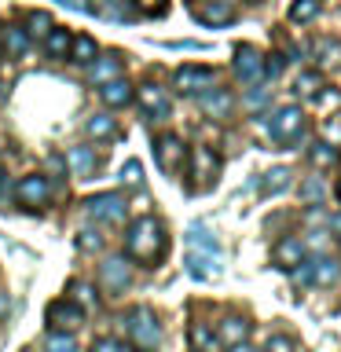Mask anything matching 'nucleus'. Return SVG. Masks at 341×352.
Returning a JSON list of instances; mask_svg holds the SVG:
<instances>
[{
    "instance_id": "nucleus-1",
    "label": "nucleus",
    "mask_w": 341,
    "mask_h": 352,
    "mask_svg": "<svg viewBox=\"0 0 341 352\" xmlns=\"http://www.w3.org/2000/svg\"><path fill=\"white\" fill-rule=\"evenodd\" d=\"M165 250H169V235H165V224L154 217H136L125 231V253L132 261L147 264L154 268V261L165 257Z\"/></svg>"
},
{
    "instance_id": "nucleus-2",
    "label": "nucleus",
    "mask_w": 341,
    "mask_h": 352,
    "mask_svg": "<svg viewBox=\"0 0 341 352\" xmlns=\"http://www.w3.org/2000/svg\"><path fill=\"white\" fill-rule=\"evenodd\" d=\"M268 132H272L275 143H297V140H301V132H305V110L297 107V103L279 107V110L272 114Z\"/></svg>"
},
{
    "instance_id": "nucleus-3",
    "label": "nucleus",
    "mask_w": 341,
    "mask_h": 352,
    "mask_svg": "<svg viewBox=\"0 0 341 352\" xmlns=\"http://www.w3.org/2000/svg\"><path fill=\"white\" fill-rule=\"evenodd\" d=\"M187 162H191V191H209V187L217 184V169L220 162L213 158V151L209 147H195L191 154H187Z\"/></svg>"
},
{
    "instance_id": "nucleus-4",
    "label": "nucleus",
    "mask_w": 341,
    "mask_h": 352,
    "mask_svg": "<svg viewBox=\"0 0 341 352\" xmlns=\"http://www.w3.org/2000/svg\"><path fill=\"white\" fill-rule=\"evenodd\" d=\"M154 158H158L162 173H180L187 165V147L176 132H165V136L154 140Z\"/></svg>"
},
{
    "instance_id": "nucleus-5",
    "label": "nucleus",
    "mask_w": 341,
    "mask_h": 352,
    "mask_svg": "<svg viewBox=\"0 0 341 352\" xmlns=\"http://www.w3.org/2000/svg\"><path fill=\"white\" fill-rule=\"evenodd\" d=\"M15 198H19V206H26V209H44V206H48V198H52L48 176H41V173L22 176V180L15 184Z\"/></svg>"
},
{
    "instance_id": "nucleus-6",
    "label": "nucleus",
    "mask_w": 341,
    "mask_h": 352,
    "mask_svg": "<svg viewBox=\"0 0 341 352\" xmlns=\"http://www.w3.org/2000/svg\"><path fill=\"white\" fill-rule=\"evenodd\" d=\"M85 213L92 220H103V224H121L125 220V198L107 191V195H92L85 202Z\"/></svg>"
},
{
    "instance_id": "nucleus-7",
    "label": "nucleus",
    "mask_w": 341,
    "mask_h": 352,
    "mask_svg": "<svg viewBox=\"0 0 341 352\" xmlns=\"http://www.w3.org/2000/svg\"><path fill=\"white\" fill-rule=\"evenodd\" d=\"M129 334L136 341V349H154L162 341V330H158V319H154L151 308H136L129 316Z\"/></svg>"
},
{
    "instance_id": "nucleus-8",
    "label": "nucleus",
    "mask_w": 341,
    "mask_h": 352,
    "mask_svg": "<svg viewBox=\"0 0 341 352\" xmlns=\"http://www.w3.org/2000/svg\"><path fill=\"white\" fill-rule=\"evenodd\" d=\"M44 319H48L52 330H63V334H70V330H77V327L85 323V312L70 301V297H63V301H52V305H48Z\"/></svg>"
},
{
    "instance_id": "nucleus-9",
    "label": "nucleus",
    "mask_w": 341,
    "mask_h": 352,
    "mask_svg": "<svg viewBox=\"0 0 341 352\" xmlns=\"http://www.w3.org/2000/svg\"><path fill=\"white\" fill-rule=\"evenodd\" d=\"M235 77L242 85H257L264 77V55L253 44H239L235 48Z\"/></svg>"
},
{
    "instance_id": "nucleus-10",
    "label": "nucleus",
    "mask_w": 341,
    "mask_h": 352,
    "mask_svg": "<svg viewBox=\"0 0 341 352\" xmlns=\"http://www.w3.org/2000/svg\"><path fill=\"white\" fill-rule=\"evenodd\" d=\"M176 88L187 96H202L206 88H213V70L209 66H180L176 70Z\"/></svg>"
},
{
    "instance_id": "nucleus-11",
    "label": "nucleus",
    "mask_w": 341,
    "mask_h": 352,
    "mask_svg": "<svg viewBox=\"0 0 341 352\" xmlns=\"http://www.w3.org/2000/svg\"><path fill=\"white\" fill-rule=\"evenodd\" d=\"M136 99H140V107L147 110V114L154 118V121H165L169 118V92L165 88H158L154 81H147V85H140V92H136Z\"/></svg>"
},
{
    "instance_id": "nucleus-12",
    "label": "nucleus",
    "mask_w": 341,
    "mask_h": 352,
    "mask_svg": "<svg viewBox=\"0 0 341 352\" xmlns=\"http://www.w3.org/2000/svg\"><path fill=\"white\" fill-rule=\"evenodd\" d=\"M121 70H125V59H121L118 52L96 55V59L88 63V81L99 88V85H107V81H114V77H121Z\"/></svg>"
},
{
    "instance_id": "nucleus-13",
    "label": "nucleus",
    "mask_w": 341,
    "mask_h": 352,
    "mask_svg": "<svg viewBox=\"0 0 341 352\" xmlns=\"http://www.w3.org/2000/svg\"><path fill=\"white\" fill-rule=\"evenodd\" d=\"M187 272L195 275V279H217L220 272V250H195L187 253Z\"/></svg>"
},
{
    "instance_id": "nucleus-14",
    "label": "nucleus",
    "mask_w": 341,
    "mask_h": 352,
    "mask_svg": "<svg viewBox=\"0 0 341 352\" xmlns=\"http://www.w3.org/2000/svg\"><path fill=\"white\" fill-rule=\"evenodd\" d=\"M305 257H308V250H305L301 239H279V242L272 246V264H275V268H283V272L297 268Z\"/></svg>"
},
{
    "instance_id": "nucleus-15",
    "label": "nucleus",
    "mask_w": 341,
    "mask_h": 352,
    "mask_svg": "<svg viewBox=\"0 0 341 352\" xmlns=\"http://www.w3.org/2000/svg\"><path fill=\"white\" fill-rule=\"evenodd\" d=\"M99 286L110 294H121L129 286V264L125 257H107L103 264H99Z\"/></svg>"
},
{
    "instance_id": "nucleus-16",
    "label": "nucleus",
    "mask_w": 341,
    "mask_h": 352,
    "mask_svg": "<svg viewBox=\"0 0 341 352\" xmlns=\"http://www.w3.org/2000/svg\"><path fill=\"white\" fill-rule=\"evenodd\" d=\"M195 19L202 26H224V22L235 19V8L228 0H202V4H195Z\"/></svg>"
},
{
    "instance_id": "nucleus-17",
    "label": "nucleus",
    "mask_w": 341,
    "mask_h": 352,
    "mask_svg": "<svg viewBox=\"0 0 341 352\" xmlns=\"http://www.w3.org/2000/svg\"><path fill=\"white\" fill-rule=\"evenodd\" d=\"M99 99H103L107 107H129L132 103V85L125 77H114V81L99 85Z\"/></svg>"
},
{
    "instance_id": "nucleus-18",
    "label": "nucleus",
    "mask_w": 341,
    "mask_h": 352,
    "mask_svg": "<svg viewBox=\"0 0 341 352\" xmlns=\"http://www.w3.org/2000/svg\"><path fill=\"white\" fill-rule=\"evenodd\" d=\"M250 334V323L242 316H224L220 319V330H217V338H220V345H239V341H246Z\"/></svg>"
},
{
    "instance_id": "nucleus-19",
    "label": "nucleus",
    "mask_w": 341,
    "mask_h": 352,
    "mask_svg": "<svg viewBox=\"0 0 341 352\" xmlns=\"http://www.w3.org/2000/svg\"><path fill=\"white\" fill-rule=\"evenodd\" d=\"M66 297L81 308V312H92V308L99 305V294H96V286L92 283H85V279H74L70 286H66Z\"/></svg>"
},
{
    "instance_id": "nucleus-20",
    "label": "nucleus",
    "mask_w": 341,
    "mask_h": 352,
    "mask_svg": "<svg viewBox=\"0 0 341 352\" xmlns=\"http://www.w3.org/2000/svg\"><path fill=\"white\" fill-rule=\"evenodd\" d=\"M231 107H235V99H231L228 88H213V92L206 88V96H202V110H206V114L228 118V114H231Z\"/></svg>"
},
{
    "instance_id": "nucleus-21",
    "label": "nucleus",
    "mask_w": 341,
    "mask_h": 352,
    "mask_svg": "<svg viewBox=\"0 0 341 352\" xmlns=\"http://www.w3.org/2000/svg\"><path fill=\"white\" fill-rule=\"evenodd\" d=\"M99 55V48H96V41L88 37V33H77V37L70 41V52H66V59H70L74 66H88Z\"/></svg>"
},
{
    "instance_id": "nucleus-22",
    "label": "nucleus",
    "mask_w": 341,
    "mask_h": 352,
    "mask_svg": "<svg viewBox=\"0 0 341 352\" xmlns=\"http://www.w3.org/2000/svg\"><path fill=\"white\" fill-rule=\"evenodd\" d=\"M88 11H96L103 19H114V22H125V19H132V0H92Z\"/></svg>"
},
{
    "instance_id": "nucleus-23",
    "label": "nucleus",
    "mask_w": 341,
    "mask_h": 352,
    "mask_svg": "<svg viewBox=\"0 0 341 352\" xmlns=\"http://www.w3.org/2000/svg\"><path fill=\"white\" fill-rule=\"evenodd\" d=\"M96 165H99V158H96L92 147H74L70 151V169H74L77 180H88V176L96 173Z\"/></svg>"
},
{
    "instance_id": "nucleus-24",
    "label": "nucleus",
    "mask_w": 341,
    "mask_h": 352,
    "mask_svg": "<svg viewBox=\"0 0 341 352\" xmlns=\"http://www.w3.org/2000/svg\"><path fill=\"white\" fill-rule=\"evenodd\" d=\"M0 44H4V52L8 55H26V48H30V33L22 30V26H4V33H0Z\"/></svg>"
},
{
    "instance_id": "nucleus-25",
    "label": "nucleus",
    "mask_w": 341,
    "mask_h": 352,
    "mask_svg": "<svg viewBox=\"0 0 341 352\" xmlns=\"http://www.w3.org/2000/svg\"><path fill=\"white\" fill-rule=\"evenodd\" d=\"M70 41L74 33L70 30H48V37H44V52H48V59H66V52H70Z\"/></svg>"
},
{
    "instance_id": "nucleus-26",
    "label": "nucleus",
    "mask_w": 341,
    "mask_h": 352,
    "mask_svg": "<svg viewBox=\"0 0 341 352\" xmlns=\"http://www.w3.org/2000/svg\"><path fill=\"white\" fill-rule=\"evenodd\" d=\"M85 132L92 140H114L118 136V121L110 118V114H92V118L85 121Z\"/></svg>"
},
{
    "instance_id": "nucleus-27",
    "label": "nucleus",
    "mask_w": 341,
    "mask_h": 352,
    "mask_svg": "<svg viewBox=\"0 0 341 352\" xmlns=\"http://www.w3.org/2000/svg\"><path fill=\"white\" fill-rule=\"evenodd\" d=\"M187 334H191V345H195L198 352H217V349H220V338H217L206 323H191V330H187Z\"/></svg>"
},
{
    "instance_id": "nucleus-28",
    "label": "nucleus",
    "mask_w": 341,
    "mask_h": 352,
    "mask_svg": "<svg viewBox=\"0 0 341 352\" xmlns=\"http://www.w3.org/2000/svg\"><path fill=\"white\" fill-rule=\"evenodd\" d=\"M308 158H312L316 169H330V165H338V147L334 143H312V147H308Z\"/></svg>"
},
{
    "instance_id": "nucleus-29",
    "label": "nucleus",
    "mask_w": 341,
    "mask_h": 352,
    "mask_svg": "<svg viewBox=\"0 0 341 352\" xmlns=\"http://www.w3.org/2000/svg\"><path fill=\"white\" fill-rule=\"evenodd\" d=\"M22 30H26L30 37L44 41V37H48V30H52V15H48V11H30V15H26V26H22Z\"/></svg>"
},
{
    "instance_id": "nucleus-30",
    "label": "nucleus",
    "mask_w": 341,
    "mask_h": 352,
    "mask_svg": "<svg viewBox=\"0 0 341 352\" xmlns=\"http://www.w3.org/2000/svg\"><path fill=\"white\" fill-rule=\"evenodd\" d=\"M290 169H283V165H279V169H272V173H264V195H283L286 191V187H290Z\"/></svg>"
},
{
    "instance_id": "nucleus-31",
    "label": "nucleus",
    "mask_w": 341,
    "mask_h": 352,
    "mask_svg": "<svg viewBox=\"0 0 341 352\" xmlns=\"http://www.w3.org/2000/svg\"><path fill=\"white\" fill-rule=\"evenodd\" d=\"M319 0H294L290 4V22H312L319 15Z\"/></svg>"
},
{
    "instance_id": "nucleus-32",
    "label": "nucleus",
    "mask_w": 341,
    "mask_h": 352,
    "mask_svg": "<svg viewBox=\"0 0 341 352\" xmlns=\"http://www.w3.org/2000/svg\"><path fill=\"white\" fill-rule=\"evenodd\" d=\"M334 279H338V264H334V261H323V257L312 261V283H319V286H330Z\"/></svg>"
},
{
    "instance_id": "nucleus-33",
    "label": "nucleus",
    "mask_w": 341,
    "mask_h": 352,
    "mask_svg": "<svg viewBox=\"0 0 341 352\" xmlns=\"http://www.w3.org/2000/svg\"><path fill=\"white\" fill-rule=\"evenodd\" d=\"M323 195H327V187H323V180H319V176H308V180L301 184V202L319 206V202H323Z\"/></svg>"
},
{
    "instance_id": "nucleus-34",
    "label": "nucleus",
    "mask_w": 341,
    "mask_h": 352,
    "mask_svg": "<svg viewBox=\"0 0 341 352\" xmlns=\"http://www.w3.org/2000/svg\"><path fill=\"white\" fill-rule=\"evenodd\" d=\"M118 180L125 184V187H143V165L136 158H129L125 165H121V173H118Z\"/></svg>"
},
{
    "instance_id": "nucleus-35",
    "label": "nucleus",
    "mask_w": 341,
    "mask_h": 352,
    "mask_svg": "<svg viewBox=\"0 0 341 352\" xmlns=\"http://www.w3.org/2000/svg\"><path fill=\"white\" fill-rule=\"evenodd\" d=\"M44 352H77V341L63 330H52L48 341H44Z\"/></svg>"
},
{
    "instance_id": "nucleus-36",
    "label": "nucleus",
    "mask_w": 341,
    "mask_h": 352,
    "mask_svg": "<svg viewBox=\"0 0 341 352\" xmlns=\"http://www.w3.org/2000/svg\"><path fill=\"white\" fill-rule=\"evenodd\" d=\"M187 239H191V246H195V250H217V239L209 235V228H206V224H191Z\"/></svg>"
},
{
    "instance_id": "nucleus-37",
    "label": "nucleus",
    "mask_w": 341,
    "mask_h": 352,
    "mask_svg": "<svg viewBox=\"0 0 341 352\" xmlns=\"http://www.w3.org/2000/svg\"><path fill=\"white\" fill-rule=\"evenodd\" d=\"M319 88H323V77H319V74L308 70V74L297 77V92H301V96H319Z\"/></svg>"
},
{
    "instance_id": "nucleus-38",
    "label": "nucleus",
    "mask_w": 341,
    "mask_h": 352,
    "mask_svg": "<svg viewBox=\"0 0 341 352\" xmlns=\"http://www.w3.org/2000/svg\"><path fill=\"white\" fill-rule=\"evenodd\" d=\"M99 246H103V235H99V231L85 228L81 235H77V250H85V253H96Z\"/></svg>"
},
{
    "instance_id": "nucleus-39",
    "label": "nucleus",
    "mask_w": 341,
    "mask_h": 352,
    "mask_svg": "<svg viewBox=\"0 0 341 352\" xmlns=\"http://www.w3.org/2000/svg\"><path fill=\"white\" fill-rule=\"evenodd\" d=\"M264 352H297V345H294V338H286V334H272L264 341Z\"/></svg>"
},
{
    "instance_id": "nucleus-40",
    "label": "nucleus",
    "mask_w": 341,
    "mask_h": 352,
    "mask_svg": "<svg viewBox=\"0 0 341 352\" xmlns=\"http://www.w3.org/2000/svg\"><path fill=\"white\" fill-rule=\"evenodd\" d=\"M92 352H132L125 341H118V338H103V341H96V349Z\"/></svg>"
},
{
    "instance_id": "nucleus-41",
    "label": "nucleus",
    "mask_w": 341,
    "mask_h": 352,
    "mask_svg": "<svg viewBox=\"0 0 341 352\" xmlns=\"http://www.w3.org/2000/svg\"><path fill=\"white\" fill-rule=\"evenodd\" d=\"M132 8H140L143 15H162V11H165V0H132Z\"/></svg>"
},
{
    "instance_id": "nucleus-42",
    "label": "nucleus",
    "mask_w": 341,
    "mask_h": 352,
    "mask_svg": "<svg viewBox=\"0 0 341 352\" xmlns=\"http://www.w3.org/2000/svg\"><path fill=\"white\" fill-rule=\"evenodd\" d=\"M323 136L330 143H341V118H327L323 121Z\"/></svg>"
},
{
    "instance_id": "nucleus-43",
    "label": "nucleus",
    "mask_w": 341,
    "mask_h": 352,
    "mask_svg": "<svg viewBox=\"0 0 341 352\" xmlns=\"http://www.w3.org/2000/svg\"><path fill=\"white\" fill-rule=\"evenodd\" d=\"M231 352H253V349L246 345V341H239V345H231Z\"/></svg>"
},
{
    "instance_id": "nucleus-44",
    "label": "nucleus",
    "mask_w": 341,
    "mask_h": 352,
    "mask_svg": "<svg viewBox=\"0 0 341 352\" xmlns=\"http://www.w3.org/2000/svg\"><path fill=\"white\" fill-rule=\"evenodd\" d=\"M330 228H334V231H341V217H334V220H330Z\"/></svg>"
},
{
    "instance_id": "nucleus-45",
    "label": "nucleus",
    "mask_w": 341,
    "mask_h": 352,
    "mask_svg": "<svg viewBox=\"0 0 341 352\" xmlns=\"http://www.w3.org/2000/svg\"><path fill=\"white\" fill-rule=\"evenodd\" d=\"M59 4H66V8H81V4H77V0H59Z\"/></svg>"
},
{
    "instance_id": "nucleus-46",
    "label": "nucleus",
    "mask_w": 341,
    "mask_h": 352,
    "mask_svg": "<svg viewBox=\"0 0 341 352\" xmlns=\"http://www.w3.org/2000/svg\"><path fill=\"white\" fill-rule=\"evenodd\" d=\"M8 312V301H4V297H0V316H4Z\"/></svg>"
},
{
    "instance_id": "nucleus-47",
    "label": "nucleus",
    "mask_w": 341,
    "mask_h": 352,
    "mask_svg": "<svg viewBox=\"0 0 341 352\" xmlns=\"http://www.w3.org/2000/svg\"><path fill=\"white\" fill-rule=\"evenodd\" d=\"M4 96H8V88H4V85H0V103H4Z\"/></svg>"
},
{
    "instance_id": "nucleus-48",
    "label": "nucleus",
    "mask_w": 341,
    "mask_h": 352,
    "mask_svg": "<svg viewBox=\"0 0 341 352\" xmlns=\"http://www.w3.org/2000/svg\"><path fill=\"white\" fill-rule=\"evenodd\" d=\"M0 184H4V165H0Z\"/></svg>"
},
{
    "instance_id": "nucleus-49",
    "label": "nucleus",
    "mask_w": 341,
    "mask_h": 352,
    "mask_svg": "<svg viewBox=\"0 0 341 352\" xmlns=\"http://www.w3.org/2000/svg\"><path fill=\"white\" fill-rule=\"evenodd\" d=\"M338 198H341V180H338Z\"/></svg>"
},
{
    "instance_id": "nucleus-50",
    "label": "nucleus",
    "mask_w": 341,
    "mask_h": 352,
    "mask_svg": "<svg viewBox=\"0 0 341 352\" xmlns=\"http://www.w3.org/2000/svg\"><path fill=\"white\" fill-rule=\"evenodd\" d=\"M195 352H198V349H195Z\"/></svg>"
}]
</instances>
